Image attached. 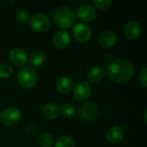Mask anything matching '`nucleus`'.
I'll return each mask as SVG.
<instances>
[{
  "mask_svg": "<svg viewBox=\"0 0 147 147\" xmlns=\"http://www.w3.org/2000/svg\"><path fill=\"white\" fill-rule=\"evenodd\" d=\"M135 73L134 65L124 59L112 61L107 67V74L110 79L116 83H127L130 81Z\"/></svg>",
  "mask_w": 147,
  "mask_h": 147,
  "instance_id": "obj_1",
  "label": "nucleus"
},
{
  "mask_svg": "<svg viewBox=\"0 0 147 147\" xmlns=\"http://www.w3.org/2000/svg\"><path fill=\"white\" fill-rule=\"evenodd\" d=\"M53 20L55 24L63 29L70 28L76 21V16L73 10L66 6L59 7L54 14H53Z\"/></svg>",
  "mask_w": 147,
  "mask_h": 147,
  "instance_id": "obj_2",
  "label": "nucleus"
},
{
  "mask_svg": "<svg viewBox=\"0 0 147 147\" xmlns=\"http://www.w3.org/2000/svg\"><path fill=\"white\" fill-rule=\"evenodd\" d=\"M37 78L38 76L36 71L30 66L23 67L17 73V80L19 84L26 89L34 87L36 84Z\"/></svg>",
  "mask_w": 147,
  "mask_h": 147,
  "instance_id": "obj_3",
  "label": "nucleus"
},
{
  "mask_svg": "<svg viewBox=\"0 0 147 147\" xmlns=\"http://www.w3.org/2000/svg\"><path fill=\"white\" fill-rule=\"evenodd\" d=\"M29 26L35 32H45L50 28V20L44 14H34L29 19Z\"/></svg>",
  "mask_w": 147,
  "mask_h": 147,
  "instance_id": "obj_4",
  "label": "nucleus"
},
{
  "mask_svg": "<svg viewBox=\"0 0 147 147\" xmlns=\"http://www.w3.org/2000/svg\"><path fill=\"white\" fill-rule=\"evenodd\" d=\"M2 122L6 126H15L21 119V113L16 108H8L0 115Z\"/></svg>",
  "mask_w": 147,
  "mask_h": 147,
  "instance_id": "obj_5",
  "label": "nucleus"
},
{
  "mask_svg": "<svg viewBox=\"0 0 147 147\" xmlns=\"http://www.w3.org/2000/svg\"><path fill=\"white\" fill-rule=\"evenodd\" d=\"M98 108L93 102H84L79 107V115L86 121H93L97 117Z\"/></svg>",
  "mask_w": 147,
  "mask_h": 147,
  "instance_id": "obj_6",
  "label": "nucleus"
},
{
  "mask_svg": "<svg viewBox=\"0 0 147 147\" xmlns=\"http://www.w3.org/2000/svg\"><path fill=\"white\" fill-rule=\"evenodd\" d=\"M72 33H73L74 38L81 43L89 41L90 39L91 38V34H92L90 28L84 23L77 24L74 27Z\"/></svg>",
  "mask_w": 147,
  "mask_h": 147,
  "instance_id": "obj_7",
  "label": "nucleus"
},
{
  "mask_svg": "<svg viewBox=\"0 0 147 147\" xmlns=\"http://www.w3.org/2000/svg\"><path fill=\"white\" fill-rule=\"evenodd\" d=\"M92 90L90 85L86 82H80L78 83L74 90H73V96L76 100L80 102L86 101L91 95Z\"/></svg>",
  "mask_w": 147,
  "mask_h": 147,
  "instance_id": "obj_8",
  "label": "nucleus"
},
{
  "mask_svg": "<svg viewBox=\"0 0 147 147\" xmlns=\"http://www.w3.org/2000/svg\"><path fill=\"white\" fill-rule=\"evenodd\" d=\"M9 59L13 65L16 66H22L28 61V55L26 52L23 51L22 48L15 47L9 51Z\"/></svg>",
  "mask_w": 147,
  "mask_h": 147,
  "instance_id": "obj_9",
  "label": "nucleus"
},
{
  "mask_svg": "<svg viewBox=\"0 0 147 147\" xmlns=\"http://www.w3.org/2000/svg\"><path fill=\"white\" fill-rule=\"evenodd\" d=\"M71 43V35L67 31L60 30L53 37V44L58 49H65Z\"/></svg>",
  "mask_w": 147,
  "mask_h": 147,
  "instance_id": "obj_10",
  "label": "nucleus"
},
{
  "mask_svg": "<svg viewBox=\"0 0 147 147\" xmlns=\"http://www.w3.org/2000/svg\"><path fill=\"white\" fill-rule=\"evenodd\" d=\"M78 16L80 21L84 22H90L95 20L96 16V12L94 7L90 4H84L81 5L78 9Z\"/></svg>",
  "mask_w": 147,
  "mask_h": 147,
  "instance_id": "obj_11",
  "label": "nucleus"
},
{
  "mask_svg": "<svg viewBox=\"0 0 147 147\" xmlns=\"http://www.w3.org/2000/svg\"><path fill=\"white\" fill-rule=\"evenodd\" d=\"M117 34L112 31H104L98 37V43L104 48L114 47L117 42Z\"/></svg>",
  "mask_w": 147,
  "mask_h": 147,
  "instance_id": "obj_12",
  "label": "nucleus"
},
{
  "mask_svg": "<svg viewBox=\"0 0 147 147\" xmlns=\"http://www.w3.org/2000/svg\"><path fill=\"white\" fill-rule=\"evenodd\" d=\"M125 35L129 40H135L137 39L141 33V27L139 22L135 21L128 22L125 26Z\"/></svg>",
  "mask_w": 147,
  "mask_h": 147,
  "instance_id": "obj_13",
  "label": "nucleus"
},
{
  "mask_svg": "<svg viewBox=\"0 0 147 147\" xmlns=\"http://www.w3.org/2000/svg\"><path fill=\"white\" fill-rule=\"evenodd\" d=\"M124 137V131L121 127L115 126L110 127L106 133V138L109 142L112 144H117L122 140Z\"/></svg>",
  "mask_w": 147,
  "mask_h": 147,
  "instance_id": "obj_14",
  "label": "nucleus"
},
{
  "mask_svg": "<svg viewBox=\"0 0 147 147\" xmlns=\"http://www.w3.org/2000/svg\"><path fill=\"white\" fill-rule=\"evenodd\" d=\"M105 73H106V71L104 67H102V65H97L90 69L88 74V78L90 83L97 84L104 78Z\"/></svg>",
  "mask_w": 147,
  "mask_h": 147,
  "instance_id": "obj_15",
  "label": "nucleus"
},
{
  "mask_svg": "<svg viewBox=\"0 0 147 147\" xmlns=\"http://www.w3.org/2000/svg\"><path fill=\"white\" fill-rule=\"evenodd\" d=\"M72 88H73V80L69 77L60 78L56 84L57 90L62 94L69 93L72 90Z\"/></svg>",
  "mask_w": 147,
  "mask_h": 147,
  "instance_id": "obj_16",
  "label": "nucleus"
},
{
  "mask_svg": "<svg viewBox=\"0 0 147 147\" xmlns=\"http://www.w3.org/2000/svg\"><path fill=\"white\" fill-rule=\"evenodd\" d=\"M42 115L47 120H54L58 117L59 113V107L52 102L47 103L42 108Z\"/></svg>",
  "mask_w": 147,
  "mask_h": 147,
  "instance_id": "obj_17",
  "label": "nucleus"
},
{
  "mask_svg": "<svg viewBox=\"0 0 147 147\" xmlns=\"http://www.w3.org/2000/svg\"><path fill=\"white\" fill-rule=\"evenodd\" d=\"M46 60V54L40 50L34 51L29 57V63L34 66L41 65Z\"/></svg>",
  "mask_w": 147,
  "mask_h": 147,
  "instance_id": "obj_18",
  "label": "nucleus"
},
{
  "mask_svg": "<svg viewBox=\"0 0 147 147\" xmlns=\"http://www.w3.org/2000/svg\"><path fill=\"white\" fill-rule=\"evenodd\" d=\"M55 147H75V142L69 136H61L57 140Z\"/></svg>",
  "mask_w": 147,
  "mask_h": 147,
  "instance_id": "obj_19",
  "label": "nucleus"
},
{
  "mask_svg": "<svg viewBox=\"0 0 147 147\" xmlns=\"http://www.w3.org/2000/svg\"><path fill=\"white\" fill-rule=\"evenodd\" d=\"M38 142L41 147H52L53 140L51 134L47 133H43L39 136Z\"/></svg>",
  "mask_w": 147,
  "mask_h": 147,
  "instance_id": "obj_20",
  "label": "nucleus"
},
{
  "mask_svg": "<svg viewBox=\"0 0 147 147\" xmlns=\"http://www.w3.org/2000/svg\"><path fill=\"white\" fill-rule=\"evenodd\" d=\"M60 112L62 114V115L65 118H71L75 114V109L74 107L70 104V103H65L62 105Z\"/></svg>",
  "mask_w": 147,
  "mask_h": 147,
  "instance_id": "obj_21",
  "label": "nucleus"
},
{
  "mask_svg": "<svg viewBox=\"0 0 147 147\" xmlns=\"http://www.w3.org/2000/svg\"><path fill=\"white\" fill-rule=\"evenodd\" d=\"M13 72V68L9 64H0V78H7L11 76Z\"/></svg>",
  "mask_w": 147,
  "mask_h": 147,
  "instance_id": "obj_22",
  "label": "nucleus"
},
{
  "mask_svg": "<svg viewBox=\"0 0 147 147\" xmlns=\"http://www.w3.org/2000/svg\"><path fill=\"white\" fill-rule=\"evenodd\" d=\"M16 19L18 22L21 23H25L28 21H29L30 16L28 13L25 10H19L16 13Z\"/></svg>",
  "mask_w": 147,
  "mask_h": 147,
  "instance_id": "obj_23",
  "label": "nucleus"
},
{
  "mask_svg": "<svg viewBox=\"0 0 147 147\" xmlns=\"http://www.w3.org/2000/svg\"><path fill=\"white\" fill-rule=\"evenodd\" d=\"M111 0H95L93 1L94 5L100 9H106L112 4Z\"/></svg>",
  "mask_w": 147,
  "mask_h": 147,
  "instance_id": "obj_24",
  "label": "nucleus"
},
{
  "mask_svg": "<svg viewBox=\"0 0 147 147\" xmlns=\"http://www.w3.org/2000/svg\"><path fill=\"white\" fill-rule=\"evenodd\" d=\"M147 69L146 68H144L143 70H142V71L140 72V82H141V84L145 86V87H146L147 86Z\"/></svg>",
  "mask_w": 147,
  "mask_h": 147,
  "instance_id": "obj_25",
  "label": "nucleus"
}]
</instances>
